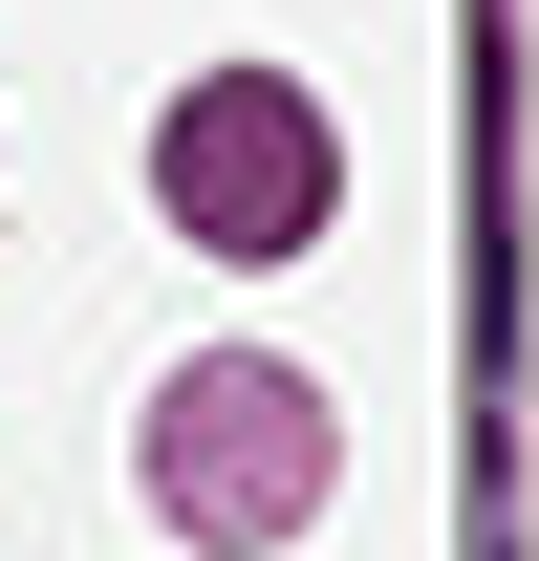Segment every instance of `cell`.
<instances>
[{"label":"cell","mask_w":539,"mask_h":561,"mask_svg":"<svg viewBox=\"0 0 539 561\" xmlns=\"http://www.w3.org/2000/svg\"><path fill=\"white\" fill-rule=\"evenodd\" d=\"M151 496H173L195 540H280V518L324 496V389H302V367H173Z\"/></svg>","instance_id":"cell-2"},{"label":"cell","mask_w":539,"mask_h":561,"mask_svg":"<svg viewBox=\"0 0 539 561\" xmlns=\"http://www.w3.org/2000/svg\"><path fill=\"white\" fill-rule=\"evenodd\" d=\"M151 195H173V238H216V260H302L324 195H345V151H324L302 87L216 66V87H173V130H151Z\"/></svg>","instance_id":"cell-1"}]
</instances>
